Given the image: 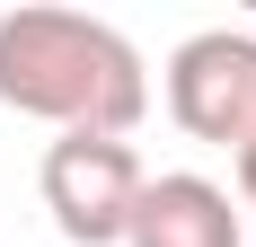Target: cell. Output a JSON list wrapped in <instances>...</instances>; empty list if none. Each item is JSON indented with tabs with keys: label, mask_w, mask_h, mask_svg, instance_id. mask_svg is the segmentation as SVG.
Returning <instances> with one entry per match:
<instances>
[{
	"label": "cell",
	"mask_w": 256,
	"mask_h": 247,
	"mask_svg": "<svg viewBox=\"0 0 256 247\" xmlns=\"http://www.w3.org/2000/svg\"><path fill=\"white\" fill-rule=\"evenodd\" d=\"M0 106L53 132L132 142V124L150 115V71L124 26L88 9H9L0 18Z\"/></svg>",
	"instance_id": "obj_1"
},
{
	"label": "cell",
	"mask_w": 256,
	"mask_h": 247,
	"mask_svg": "<svg viewBox=\"0 0 256 247\" xmlns=\"http://www.w3.org/2000/svg\"><path fill=\"white\" fill-rule=\"evenodd\" d=\"M36 186H44V212H53V230H62L71 247H124L132 203H142L150 168H142V150H132V142L62 132V142H44Z\"/></svg>",
	"instance_id": "obj_2"
},
{
	"label": "cell",
	"mask_w": 256,
	"mask_h": 247,
	"mask_svg": "<svg viewBox=\"0 0 256 247\" xmlns=\"http://www.w3.org/2000/svg\"><path fill=\"white\" fill-rule=\"evenodd\" d=\"M168 115H177V132L238 159L256 132V36H238V26L186 36L168 53Z\"/></svg>",
	"instance_id": "obj_3"
},
{
	"label": "cell",
	"mask_w": 256,
	"mask_h": 247,
	"mask_svg": "<svg viewBox=\"0 0 256 247\" xmlns=\"http://www.w3.org/2000/svg\"><path fill=\"white\" fill-rule=\"evenodd\" d=\"M124 247H248V230H238L230 186L177 168V176H150V186H142Z\"/></svg>",
	"instance_id": "obj_4"
},
{
	"label": "cell",
	"mask_w": 256,
	"mask_h": 247,
	"mask_svg": "<svg viewBox=\"0 0 256 247\" xmlns=\"http://www.w3.org/2000/svg\"><path fill=\"white\" fill-rule=\"evenodd\" d=\"M238 203L256 212V132H248V150H238Z\"/></svg>",
	"instance_id": "obj_5"
}]
</instances>
